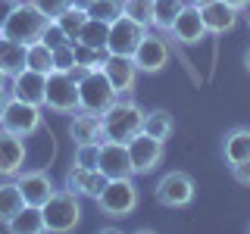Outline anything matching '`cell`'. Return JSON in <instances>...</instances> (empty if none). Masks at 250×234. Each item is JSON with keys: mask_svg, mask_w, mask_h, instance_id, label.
<instances>
[{"mask_svg": "<svg viewBox=\"0 0 250 234\" xmlns=\"http://www.w3.org/2000/svg\"><path fill=\"white\" fill-rule=\"evenodd\" d=\"M225 3H231L238 13H247V10H250V0H225Z\"/></svg>", "mask_w": 250, "mask_h": 234, "instance_id": "74e56055", "label": "cell"}, {"mask_svg": "<svg viewBox=\"0 0 250 234\" xmlns=\"http://www.w3.org/2000/svg\"><path fill=\"white\" fill-rule=\"evenodd\" d=\"M6 103H10V91H6V88H0V116H3Z\"/></svg>", "mask_w": 250, "mask_h": 234, "instance_id": "f35d334b", "label": "cell"}, {"mask_svg": "<svg viewBox=\"0 0 250 234\" xmlns=\"http://www.w3.org/2000/svg\"><path fill=\"white\" fill-rule=\"evenodd\" d=\"M69 137H72V144H97V140H104L100 116L88 113V109H75L72 122H69Z\"/></svg>", "mask_w": 250, "mask_h": 234, "instance_id": "d6986e66", "label": "cell"}, {"mask_svg": "<svg viewBox=\"0 0 250 234\" xmlns=\"http://www.w3.org/2000/svg\"><path fill=\"white\" fill-rule=\"evenodd\" d=\"M16 184H19L22 191V200L28 203V206H44L47 200L57 194V187H53V178L47 175L44 169H22L19 175L13 178Z\"/></svg>", "mask_w": 250, "mask_h": 234, "instance_id": "7c38bea8", "label": "cell"}, {"mask_svg": "<svg viewBox=\"0 0 250 234\" xmlns=\"http://www.w3.org/2000/svg\"><path fill=\"white\" fill-rule=\"evenodd\" d=\"M229 169H231V178H234V184H241V187H250V159L238 162V166H229Z\"/></svg>", "mask_w": 250, "mask_h": 234, "instance_id": "d590c367", "label": "cell"}, {"mask_svg": "<svg viewBox=\"0 0 250 234\" xmlns=\"http://www.w3.org/2000/svg\"><path fill=\"white\" fill-rule=\"evenodd\" d=\"M200 13H203L207 35H216V38H222V35H229V31H234V25H238V19H241V13L234 10L231 3H225V0H213V3L200 6Z\"/></svg>", "mask_w": 250, "mask_h": 234, "instance_id": "e0dca14e", "label": "cell"}, {"mask_svg": "<svg viewBox=\"0 0 250 234\" xmlns=\"http://www.w3.org/2000/svg\"><path fill=\"white\" fill-rule=\"evenodd\" d=\"M6 78H10V75H6L3 69H0V88H6Z\"/></svg>", "mask_w": 250, "mask_h": 234, "instance_id": "b9f144b4", "label": "cell"}, {"mask_svg": "<svg viewBox=\"0 0 250 234\" xmlns=\"http://www.w3.org/2000/svg\"><path fill=\"white\" fill-rule=\"evenodd\" d=\"M116 97H119V94L113 91V84H109V78L104 75V69H91V72L78 81V109L104 116L106 109L116 103Z\"/></svg>", "mask_w": 250, "mask_h": 234, "instance_id": "52a82bcc", "label": "cell"}, {"mask_svg": "<svg viewBox=\"0 0 250 234\" xmlns=\"http://www.w3.org/2000/svg\"><path fill=\"white\" fill-rule=\"evenodd\" d=\"M247 231H250V225H247Z\"/></svg>", "mask_w": 250, "mask_h": 234, "instance_id": "f6af8a7d", "label": "cell"}, {"mask_svg": "<svg viewBox=\"0 0 250 234\" xmlns=\"http://www.w3.org/2000/svg\"><path fill=\"white\" fill-rule=\"evenodd\" d=\"M247 25H250V16H247Z\"/></svg>", "mask_w": 250, "mask_h": 234, "instance_id": "ee69618b", "label": "cell"}, {"mask_svg": "<svg viewBox=\"0 0 250 234\" xmlns=\"http://www.w3.org/2000/svg\"><path fill=\"white\" fill-rule=\"evenodd\" d=\"M104 75L109 78V84H113V91L119 94V97H131V91H135L138 84V66L131 57H116V53H106L104 59Z\"/></svg>", "mask_w": 250, "mask_h": 234, "instance_id": "5bb4252c", "label": "cell"}, {"mask_svg": "<svg viewBox=\"0 0 250 234\" xmlns=\"http://www.w3.org/2000/svg\"><path fill=\"white\" fill-rule=\"evenodd\" d=\"M28 3L35 6V10H41L47 19H57V16L69 6V0H28Z\"/></svg>", "mask_w": 250, "mask_h": 234, "instance_id": "e575fe53", "label": "cell"}, {"mask_svg": "<svg viewBox=\"0 0 250 234\" xmlns=\"http://www.w3.org/2000/svg\"><path fill=\"white\" fill-rule=\"evenodd\" d=\"M72 162L75 166H84V169H97V162H100V140L97 144H75Z\"/></svg>", "mask_w": 250, "mask_h": 234, "instance_id": "1f68e13d", "label": "cell"}, {"mask_svg": "<svg viewBox=\"0 0 250 234\" xmlns=\"http://www.w3.org/2000/svg\"><path fill=\"white\" fill-rule=\"evenodd\" d=\"M88 72H91V66H82V62H75V66L69 69V78H72V81L78 84V81H82V78L88 75Z\"/></svg>", "mask_w": 250, "mask_h": 234, "instance_id": "8d00e7d4", "label": "cell"}, {"mask_svg": "<svg viewBox=\"0 0 250 234\" xmlns=\"http://www.w3.org/2000/svg\"><path fill=\"white\" fill-rule=\"evenodd\" d=\"M28 69H35V72H44V75L53 72V50H50L44 41L28 44Z\"/></svg>", "mask_w": 250, "mask_h": 234, "instance_id": "4316f807", "label": "cell"}, {"mask_svg": "<svg viewBox=\"0 0 250 234\" xmlns=\"http://www.w3.org/2000/svg\"><path fill=\"white\" fill-rule=\"evenodd\" d=\"M150 28L138 25L135 19L128 16H119V19L109 22V35H106V53H116V57H135L141 38L147 35Z\"/></svg>", "mask_w": 250, "mask_h": 234, "instance_id": "30bf717a", "label": "cell"}, {"mask_svg": "<svg viewBox=\"0 0 250 234\" xmlns=\"http://www.w3.org/2000/svg\"><path fill=\"white\" fill-rule=\"evenodd\" d=\"M22 206H25V200H22L19 184L16 181H0V225H6Z\"/></svg>", "mask_w": 250, "mask_h": 234, "instance_id": "cb8c5ba5", "label": "cell"}, {"mask_svg": "<svg viewBox=\"0 0 250 234\" xmlns=\"http://www.w3.org/2000/svg\"><path fill=\"white\" fill-rule=\"evenodd\" d=\"M169 57H172V47H169V38H163V35H150L147 31L144 38H141V44H138V50H135V66H138V72H147V75H156V72H163V69L169 66Z\"/></svg>", "mask_w": 250, "mask_h": 234, "instance_id": "8fae6325", "label": "cell"}, {"mask_svg": "<svg viewBox=\"0 0 250 234\" xmlns=\"http://www.w3.org/2000/svg\"><path fill=\"white\" fill-rule=\"evenodd\" d=\"M222 156L229 166H238V162L250 159V128L247 125H234L222 137Z\"/></svg>", "mask_w": 250, "mask_h": 234, "instance_id": "ffe728a7", "label": "cell"}, {"mask_svg": "<svg viewBox=\"0 0 250 234\" xmlns=\"http://www.w3.org/2000/svg\"><path fill=\"white\" fill-rule=\"evenodd\" d=\"M69 3L78 6V10H91V3H94V0H69Z\"/></svg>", "mask_w": 250, "mask_h": 234, "instance_id": "ab89813d", "label": "cell"}, {"mask_svg": "<svg viewBox=\"0 0 250 234\" xmlns=\"http://www.w3.org/2000/svg\"><path fill=\"white\" fill-rule=\"evenodd\" d=\"M0 69L6 75H19L22 69H28V44L10 41V38L0 35Z\"/></svg>", "mask_w": 250, "mask_h": 234, "instance_id": "44dd1931", "label": "cell"}, {"mask_svg": "<svg viewBox=\"0 0 250 234\" xmlns=\"http://www.w3.org/2000/svg\"><path fill=\"white\" fill-rule=\"evenodd\" d=\"M10 97L16 100H25V103L44 106V94H47V75L35 72V69H22L19 75L10 78Z\"/></svg>", "mask_w": 250, "mask_h": 234, "instance_id": "9a60e30c", "label": "cell"}, {"mask_svg": "<svg viewBox=\"0 0 250 234\" xmlns=\"http://www.w3.org/2000/svg\"><path fill=\"white\" fill-rule=\"evenodd\" d=\"M75 62H78L75 59V44H62V47L53 50V69H57V72H69Z\"/></svg>", "mask_w": 250, "mask_h": 234, "instance_id": "d6a6232c", "label": "cell"}, {"mask_svg": "<svg viewBox=\"0 0 250 234\" xmlns=\"http://www.w3.org/2000/svg\"><path fill=\"white\" fill-rule=\"evenodd\" d=\"M244 69H247V75H250V47H247V53H244Z\"/></svg>", "mask_w": 250, "mask_h": 234, "instance_id": "60d3db41", "label": "cell"}, {"mask_svg": "<svg viewBox=\"0 0 250 234\" xmlns=\"http://www.w3.org/2000/svg\"><path fill=\"white\" fill-rule=\"evenodd\" d=\"M91 172L94 169H84V166H69V172H66V191H72V194H78V197H84L88 194V178H91Z\"/></svg>", "mask_w": 250, "mask_h": 234, "instance_id": "f546056e", "label": "cell"}, {"mask_svg": "<svg viewBox=\"0 0 250 234\" xmlns=\"http://www.w3.org/2000/svg\"><path fill=\"white\" fill-rule=\"evenodd\" d=\"M106 35H109V22H100V19H91L88 16V22H84L78 41L88 44V47H104L106 50Z\"/></svg>", "mask_w": 250, "mask_h": 234, "instance_id": "f1b7e54d", "label": "cell"}, {"mask_svg": "<svg viewBox=\"0 0 250 234\" xmlns=\"http://www.w3.org/2000/svg\"><path fill=\"white\" fill-rule=\"evenodd\" d=\"M25 169V137L0 128V175L16 178Z\"/></svg>", "mask_w": 250, "mask_h": 234, "instance_id": "2e32d148", "label": "cell"}, {"mask_svg": "<svg viewBox=\"0 0 250 234\" xmlns=\"http://www.w3.org/2000/svg\"><path fill=\"white\" fill-rule=\"evenodd\" d=\"M97 169L106 178H128L131 175V159H128V147L116 144V140H100V162Z\"/></svg>", "mask_w": 250, "mask_h": 234, "instance_id": "ac0fdd59", "label": "cell"}, {"mask_svg": "<svg viewBox=\"0 0 250 234\" xmlns=\"http://www.w3.org/2000/svg\"><path fill=\"white\" fill-rule=\"evenodd\" d=\"M82 197L72 191H57L50 200L44 203V225H47V234H69L78 228V222H82Z\"/></svg>", "mask_w": 250, "mask_h": 234, "instance_id": "277c9868", "label": "cell"}, {"mask_svg": "<svg viewBox=\"0 0 250 234\" xmlns=\"http://www.w3.org/2000/svg\"><path fill=\"white\" fill-rule=\"evenodd\" d=\"M185 0H153V28L169 35L172 25H175V16L182 13Z\"/></svg>", "mask_w": 250, "mask_h": 234, "instance_id": "484cf974", "label": "cell"}, {"mask_svg": "<svg viewBox=\"0 0 250 234\" xmlns=\"http://www.w3.org/2000/svg\"><path fill=\"white\" fill-rule=\"evenodd\" d=\"M125 147H128V159H131V175H150L166 156V144L144 135V131L135 135Z\"/></svg>", "mask_w": 250, "mask_h": 234, "instance_id": "9c48e42d", "label": "cell"}, {"mask_svg": "<svg viewBox=\"0 0 250 234\" xmlns=\"http://www.w3.org/2000/svg\"><path fill=\"white\" fill-rule=\"evenodd\" d=\"M172 41L185 44V47H194L200 41H207V25H203V13L197 3H185L182 13L175 16V25H172Z\"/></svg>", "mask_w": 250, "mask_h": 234, "instance_id": "4fadbf2b", "label": "cell"}, {"mask_svg": "<svg viewBox=\"0 0 250 234\" xmlns=\"http://www.w3.org/2000/svg\"><path fill=\"white\" fill-rule=\"evenodd\" d=\"M144 135L163 140V144L175 135V119H172L169 109H147L144 113Z\"/></svg>", "mask_w": 250, "mask_h": 234, "instance_id": "603a6c76", "label": "cell"}, {"mask_svg": "<svg viewBox=\"0 0 250 234\" xmlns=\"http://www.w3.org/2000/svg\"><path fill=\"white\" fill-rule=\"evenodd\" d=\"M47 22L50 19L41 10H35L28 0H16L13 10L0 22V35L10 38V41H19V44H35V41H41Z\"/></svg>", "mask_w": 250, "mask_h": 234, "instance_id": "7a4b0ae2", "label": "cell"}, {"mask_svg": "<svg viewBox=\"0 0 250 234\" xmlns=\"http://www.w3.org/2000/svg\"><path fill=\"white\" fill-rule=\"evenodd\" d=\"M6 231L13 234H47V225H44V209L41 206H22L10 222H6Z\"/></svg>", "mask_w": 250, "mask_h": 234, "instance_id": "7402d4cb", "label": "cell"}, {"mask_svg": "<svg viewBox=\"0 0 250 234\" xmlns=\"http://www.w3.org/2000/svg\"><path fill=\"white\" fill-rule=\"evenodd\" d=\"M41 41L47 44V47H50V50H57V47H62V44H72V41H69V38L66 35H62V31H60V25H57V22H47V28H44V35H41Z\"/></svg>", "mask_w": 250, "mask_h": 234, "instance_id": "836d02e7", "label": "cell"}, {"mask_svg": "<svg viewBox=\"0 0 250 234\" xmlns=\"http://www.w3.org/2000/svg\"><path fill=\"white\" fill-rule=\"evenodd\" d=\"M94 203H97V209L106 218H128L138 209V203H141V191H138V184H135V175H128V178H109L106 187L100 191V197L94 200Z\"/></svg>", "mask_w": 250, "mask_h": 234, "instance_id": "3957f363", "label": "cell"}, {"mask_svg": "<svg viewBox=\"0 0 250 234\" xmlns=\"http://www.w3.org/2000/svg\"><path fill=\"white\" fill-rule=\"evenodd\" d=\"M44 109L60 113V116H72L78 109V84L69 78V72H57V69H53V72L47 75Z\"/></svg>", "mask_w": 250, "mask_h": 234, "instance_id": "ba28073f", "label": "cell"}, {"mask_svg": "<svg viewBox=\"0 0 250 234\" xmlns=\"http://www.w3.org/2000/svg\"><path fill=\"white\" fill-rule=\"evenodd\" d=\"M144 113L138 100L131 97H116V103L100 116L104 122V140H116V144H128L135 135L144 131Z\"/></svg>", "mask_w": 250, "mask_h": 234, "instance_id": "6da1fadb", "label": "cell"}, {"mask_svg": "<svg viewBox=\"0 0 250 234\" xmlns=\"http://www.w3.org/2000/svg\"><path fill=\"white\" fill-rule=\"evenodd\" d=\"M53 22H57L60 31H62V35H66L69 41L75 44V41H78V35H82V28H84V22H88V10H78V6L69 3V6H66V10H62Z\"/></svg>", "mask_w": 250, "mask_h": 234, "instance_id": "d4e9b609", "label": "cell"}, {"mask_svg": "<svg viewBox=\"0 0 250 234\" xmlns=\"http://www.w3.org/2000/svg\"><path fill=\"white\" fill-rule=\"evenodd\" d=\"M153 197H156L160 206H166V209H188L194 203V197H197V184H194V178L188 175V172L172 169V172H166V175L156 181Z\"/></svg>", "mask_w": 250, "mask_h": 234, "instance_id": "5b68a950", "label": "cell"}, {"mask_svg": "<svg viewBox=\"0 0 250 234\" xmlns=\"http://www.w3.org/2000/svg\"><path fill=\"white\" fill-rule=\"evenodd\" d=\"M0 128L28 140L31 135H38V131L44 128V106H35V103H25V100L10 97L3 116H0Z\"/></svg>", "mask_w": 250, "mask_h": 234, "instance_id": "8992f818", "label": "cell"}, {"mask_svg": "<svg viewBox=\"0 0 250 234\" xmlns=\"http://www.w3.org/2000/svg\"><path fill=\"white\" fill-rule=\"evenodd\" d=\"M122 16L135 19L138 25H153V0H122Z\"/></svg>", "mask_w": 250, "mask_h": 234, "instance_id": "83f0119b", "label": "cell"}, {"mask_svg": "<svg viewBox=\"0 0 250 234\" xmlns=\"http://www.w3.org/2000/svg\"><path fill=\"white\" fill-rule=\"evenodd\" d=\"M188 3H197V6H207V3H213V0H188Z\"/></svg>", "mask_w": 250, "mask_h": 234, "instance_id": "7bdbcfd3", "label": "cell"}, {"mask_svg": "<svg viewBox=\"0 0 250 234\" xmlns=\"http://www.w3.org/2000/svg\"><path fill=\"white\" fill-rule=\"evenodd\" d=\"M88 16L91 19H100V22H113L122 16V0H94Z\"/></svg>", "mask_w": 250, "mask_h": 234, "instance_id": "4dcf8cb0", "label": "cell"}]
</instances>
